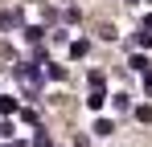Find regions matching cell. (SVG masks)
<instances>
[{"instance_id": "obj_1", "label": "cell", "mask_w": 152, "mask_h": 147, "mask_svg": "<svg viewBox=\"0 0 152 147\" xmlns=\"http://www.w3.org/2000/svg\"><path fill=\"white\" fill-rule=\"evenodd\" d=\"M12 74H17V78H25L33 90L41 86V70H37V61H21V66H12Z\"/></svg>"}, {"instance_id": "obj_2", "label": "cell", "mask_w": 152, "mask_h": 147, "mask_svg": "<svg viewBox=\"0 0 152 147\" xmlns=\"http://www.w3.org/2000/svg\"><path fill=\"white\" fill-rule=\"evenodd\" d=\"M127 66H132L136 74H152V66H148V57H144V53H136V57H132Z\"/></svg>"}, {"instance_id": "obj_3", "label": "cell", "mask_w": 152, "mask_h": 147, "mask_svg": "<svg viewBox=\"0 0 152 147\" xmlns=\"http://www.w3.org/2000/svg\"><path fill=\"white\" fill-rule=\"evenodd\" d=\"M103 102H107V94H103V90H91V98H86V110H103Z\"/></svg>"}, {"instance_id": "obj_4", "label": "cell", "mask_w": 152, "mask_h": 147, "mask_svg": "<svg viewBox=\"0 0 152 147\" xmlns=\"http://www.w3.org/2000/svg\"><path fill=\"white\" fill-rule=\"evenodd\" d=\"M12 24H21V12L12 8V12H0V29H12Z\"/></svg>"}, {"instance_id": "obj_5", "label": "cell", "mask_w": 152, "mask_h": 147, "mask_svg": "<svg viewBox=\"0 0 152 147\" xmlns=\"http://www.w3.org/2000/svg\"><path fill=\"white\" fill-rule=\"evenodd\" d=\"M41 37H45V29H37V24H29V29H25V41H33V45H37Z\"/></svg>"}, {"instance_id": "obj_6", "label": "cell", "mask_w": 152, "mask_h": 147, "mask_svg": "<svg viewBox=\"0 0 152 147\" xmlns=\"http://www.w3.org/2000/svg\"><path fill=\"white\" fill-rule=\"evenodd\" d=\"M111 131H115V122H111V119H99V122H95V135H111Z\"/></svg>"}, {"instance_id": "obj_7", "label": "cell", "mask_w": 152, "mask_h": 147, "mask_svg": "<svg viewBox=\"0 0 152 147\" xmlns=\"http://www.w3.org/2000/svg\"><path fill=\"white\" fill-rule=\"evenodd\" d=\"M45 74H50V78H58V82H62V78H66V66H53V61H45Z\"/></svg>"}, {"instance_id": "obj_8", "label": "cell", "mask_w": 152, "mask_h": 147, "mask_svg": "<svg viewBox=\"0 0 152 147\" xmlns=\"http://www.w3.org/2000/svg\"><path fill=\"white\" fill-rule=\"evenodd\" d=\"M0 115H17V98H0Z\"/></svg>"}, {"instance_id": "obj_9", "label": "cell", "mask_w": 152, "mask_h": 147, "mask_svg": "<svg viewBox=\"0 0 152 147\" xmlns=\"http://www.w3.org/2000/svg\"><path fill=\"white\" fill-rule=\"evenodd\" d=\"M136 45H140V49L152 45V33H148V29H140V33H136Z\"/></svg>"}, {"instance_id": "obj_10", "label": "cell", "mask_w": 152, "mask_h": 147, "mask_svg": "<svg viewBox=\"0 0 152 147\" xmlns=\"http://www.w3.org/2000/svg\"><path fill=\"white\" fill-rule=\"evenodd\" d=\"M86 49H91L86 41H74V45H70V57H86Z\"/></svg>"}, {"instance_id": "obj_11", "label": "cell", "mask_w": 152, "mask_h": 147, "mask_svg": "<svg viewBox=\"0 0 152 147\" xmlns=\"http://www.w3.org/2000/svg\"><path fill=\"white\" fill-rule=\"evenodd\" d=\"M103 82H107V78H103V70H95V74H91V90H103Z\"/></svg>"}, {"instance_id": "obj_12", "label": "cell", "mask_w": 152, "mask_h": 147, "mask_svg": "<svg viewBox=\"0 0 152 147\" xmlns=\"http://www.w3.org/2000/svg\"><path fill=\"white\" fill-rule=\"evenodd\" d=\"M136 119H140V122H152V106H136Z\"/></svg>"}, {"instance_id": "obj_13", "label": "cell", "mask_w": 152, "mask_h": 147, "mask_svg": "<svg viewBox=\"0 0 152 147\" xmlns=\"http://www.w3.org/2000/svg\"><path fill=\"white\" fill-rule=\"evenodd\" d=\"M33 147H53V139H50V131H41V135L33 139Z\"/></svg>"}, {"instance_id": "obj_14", "label": "cell", "mask_w": 152, "mask_h": 147, "mask_svg": "<svg viewBox=\"0 0 152 147\" xmlns=\"http://www.w3.org/2000/svg\"><path fill=\"white\" fill-rule=\"evenodd\" d=\"M144 90H148V94H152V74H144Z\"/></svg>"}, {"instance_id": "obj_15", "label": "cell", "mask_w": 152, "mask_h": 147, "mask_svg": "<svg viewBox=\"0 0 152 147\" xmlns=\"http://www.w3.org/2000/svg\"><path fill=\"white\" fill-rule=\"evenodd\" d=\"M144 29H148V33H152V12H148V17H144Z\"/></svg>"}, {"instance_id": "obj_16", "label": "cell", "mask_w": 152, "mask_h": 147, "mask_svg": "<svg viewBox=\"0 0 152 147\" xmlns=\"http://www.w3.org/2000/svg\"><path fill=\"white\" fill-rule=\"evenodd\" d=\"M4 147H25V143H4Z\"/></svg>"}]
</instances>
